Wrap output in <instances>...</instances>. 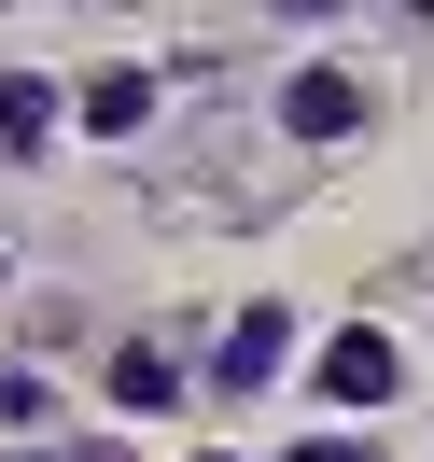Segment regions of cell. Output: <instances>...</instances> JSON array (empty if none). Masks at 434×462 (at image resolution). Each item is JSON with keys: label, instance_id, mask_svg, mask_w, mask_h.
<instances>
[{"label": "cell", "instance_id": "1", "mask_svg": "<svg viewBox=\"0 0 434 462\" xmlns=\"http://www.w3.org/2000/svg\"><path fill=\"white\" fill-rule=\"evenodd\" d=\"M281 126H294V141H350V126H365V85H350V70H294Z\"/></svg>", "mask_w": 434, "mask_h": 462}, {"label": "cell", "instance_id": "8", "mask_svg": "<svg viewBox=\"0 0 434 462\" xmlns=\"http://www.w3.org/2000/svg\"><path fill=\"white\" fill-rule=\"evenodd\" d=\"M197 462H238V448H197Z\"/></svg>", "mask_w": 434, "mask_h": 462}, {"label": "cell", "instance_id": "3", "mask_svg": "<svg viewBox=\"0 0 434 462\" xmlns=\"http://www.w3.org/2000/svg\"><path fill=\"white\" fill-rule=\"evenodd\" d=\"M57 141V85L42 70H0V154H42Z\"/></svg>", "mask_w": 434, "mask_h": 462}, {"label": "cell", "instance_id": "4", "mask_svg": "<svg viewBox=\"0 0 434 462\" xmlns=\"http://www.w3.org/2000/svg\"><path fill=\"white\" fill-rule=\"evenodd\" d=\"M294 350V322L281 309H238V337H225V393H266V365Z\"/></svg>", "mask_w": 434, "mask_h": 462}, {"label": "cell", "instance_id": "5", "mask_svg": "<svg viewBox=\"0 0 434 462\" xmlns=\"http://www.w3.org/2000/svg\"><path fill=\"white\" fill-rule=\"evenodd\" d=\"M70 113H85L98 141H113V126H141V113H154V70H98V85L70 98Z\"/></svg>", "mask_w": 434, "mask_h": 462}, {"label": "cell", "instance_id": "7", "mask_svg": "<svg viewBox=\"0 0 434 462\" xmlns=\"http://www.w3.org/2000/svg\"><path fill=\"white\" fill-rule=\"evenodd\" d=\"M294 462H365V448H350V434H309V448H294Z\"/></svg>", "mask_w": 434, "mask_h": 462}, {"label": "cell", "instance_id": "6", "mask_svg": "<svg viewBox=\"0 0 434 462\" xmlns=\"http://www.w3.org/2000/svg\"><path fill=\"white\" fill-rule=\"evenodd\" d=\"M113 393H126V406H169L182 365H169V350H113Z\"/></svg>", "mask_w": 434, "mask_h": 462}, {"label": "cell", "instance_id": "2", "mask_svg": "<svg viewBox=\"0 0 434 462\" xmlns=\"http://www.w3.org/2000/svg\"><path fill=\"white\" fill-rule=\"evenodd\" d=\"M392 378H406V365H392V337H378V322H350V337L322 350V393H337V406H378Z\"/></svg>", "mask_w": 434, "mask_h": 462}]
</instances>
